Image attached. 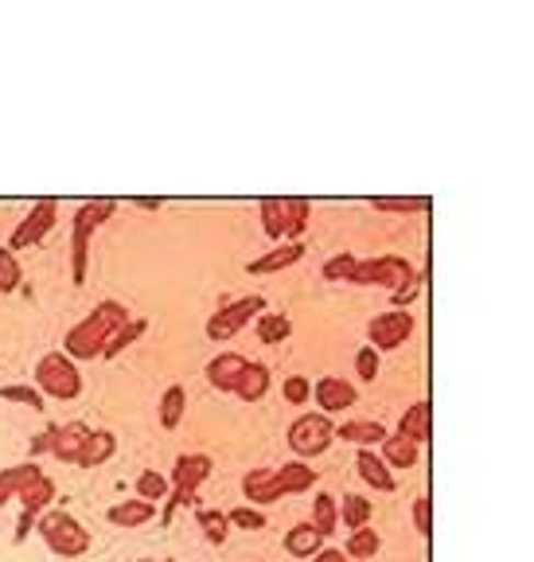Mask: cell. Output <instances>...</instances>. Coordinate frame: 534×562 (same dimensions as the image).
<instances>
[{
  "mask_svg": "<svg viewBox=\"0 0 534 562\" xmlns=\"http://www.w3.org/2000/svg\"><path fill=\"white\" fill-rule=\"evenodd\" d=\"M125 321H129V308H125L122 301H102L82 325L70 328L63 348H67L70 360H94V356H102L105 340H110Z\"/></svg>",
  "mask_w": 534,
  "mask_h": 562,
  "instance_id": "1",
  "label": "cell"
},
{
  "mask_svg": "<svg viewBox=\"0 0 534 562\" xmlns=\"http://www.w3.org/2000/svg\"><path fill=\"white\" fill-rule=\"evenodd\" d=\"M348 281L351 285H386L390 293H402V290H410V285H418L421 278L406 258L386 255V258H371V262L355 258V262H351Z\"/></svg>",
  "mask_w": 534,
  "mask_h": 562,
  "instance_id": "2",
  "label": "cell"
},
{
  "mask_svg": "<svg viewBox=\"0 0 534 562\" xmlns=\"http://www.w3.org/2000/svg\"><path fill=\"white\" fill-rule=\"evenodd\" d=\"M35 531L44 536V543L52 547L59 559H79V554L90 551V531L70 516V512H44Z\"/></svg>",
  "mask_w": 534,
  "mask_h": 562,
  "instance_id": "3",
  "label": "cell"
},
{
  "mask_svg": "<svg viewBox=\"0 0 534 562\" xmlns=\"http://www.w3.org/2000/svg\"><path fill=\"white\" fill-rule=\"evenodd\" d=\"M110 215H114V200H90V203H82L79 215H75V235H70V273H75V285L87 281L90 235H94Z\"/></svg>",
  "mask_w": 534,
  "mask_h": 562,
  "instance_id": "4",
  "label": "cell"
},
{
  "mask_svg": "<svg viewBox=\"0 0 534 562\" xmlns=\"http://www.w3.org/2000/svg\"><path fill=\"white\" fill-rule=\"evenodd\" d=\"M308 200L305 195H265L262 200V227L270 238H297L308 227Z\"/></svg>",
  "mask_w": 534,
  "mask_h": 562,
  "instance_id": "5",
  "label": "cell"
},
{
  "mask_svg": "<svg viewBox=\"0 0 534 562\" xmlns=\"http://www.w3.org/2000/svg\"><path fill=\"white\" fill-rule=\"evenodd\" d=\"M35 386L44 391V395L52 398H79L82 391V375L79 368H75V360H70L67 351H52V356H44V360L35 363Z\"/></svg>",
  "mask_w": 534,
  "mask_h": 562,
  "instance_id": "6",
  "label": "cell"
},
{
  "mask_svg": "<svg viewBox=\"0 0 534 562\" xmlns=\"http://www.w3.org/2000/svg\"><path fill=\"white\" fill-rule=\"evenodd\" d=\"M336 441V426L328 414H300L297 422L289 426V446L293 453L300 457V461H308V457L325 453L328 446Z\"/></svg>",
  "mask_w": 534,
  "mask_h": 562,
  "instance_id": "7",
  "label": "cell"
},
{
  "mask_svg": "<svg viewBox=\"0 0 534 562\" xmlns=\"http://www.w3.org/2000/svg\"><path fill=\"white\" fill-rule=\"evenodd\" d=\"M265 313V297L262 293H250V297H238V301H230L227 308H219V313L211 316L207 321V336L215 344H223V340H230L235 333H242L254 316H262Z\"/></svg>",
  "mask_w": 534,
  "mask_h": 562,
  "instance_id": "8",
  "label": "cell"
},
{
  "mask_svg": "<svg viewBox=\"0 0 534 562\" xmlns=\"http://www.w3.org/2000/svg\"><path fill=\"white\" fill-rule=\"evenodd\" d=\"M410 333H413V313H406V308H390V313H378L375 321H371L367 340L375 351H395L410 340Z\"/></svg>",
  "mask_w": 534,
  "mask_h": 562,
  "instance_id": "9",
  "label": "cell"
},
{
  "mask_svg": "<svg viewBox=\"0 0 534 562\" xmlns=\"http://www.w3.org/2000/svg\"><path fill=\"white\" fill-rule=\"evenodd\" d=\"M55 215H59V203L55 200H39L32 211H27V220L20 223L16 231H12V243L9 250H27V246H35L39 238L47 235V231L55 227Z\"/></svg>",
  "mask_w": 534,
  "mask_h": 562,
  "instance_id": "10",
  "label": "cell"
},
{
  "mask_svg": "<svg viewBox=\"0 0 534 562\" xmlns=\"http://www.w3.org/2000/svg\"><path fill=\"white\" fill-rule=\"evenodd\" d=\"M313 395H316V406H320V414H340L348 411V406H355V386L348 383V379L340 375H325L320 383L313 386Z\"/></svg>",
  "mask_w": 534,
  "mask_h": 562,
  "instance_id": "11",
  "label": "cell"
},
{
  "mask_svg": "<svg viewBox=\"0 0 534 562\" xmlns=\"http://www.w3.org/2000/svg\"><path fill=\"white\" fill-rule=\"evenodd\" d=\"M273 481H277V492L281 496H289V492H308L316 481H320V473H316L308 461H285V465L273 469Z\"/></svg>",
  "mask_w": 534,
  "mask_h": 562,
  "instance_id": "12",
  "label": "cell"
},
{
  "mask_svg": "<svg viewBox=\"0 0 534 562\" xmlns=\"http://www.w3.org/2000/svg\"><path fill=\"white\" fill-rule=\"evenodd\" d=\"M246 363L250 360H242L238 351H223V356H215V360L207 363V383L215 386V391H235Z\"/></svg>",
  "mask_w": 534,
  "mask_h": 562,
  "instance_id": "13",
  "label": "cell"
},
{
  "mask_svg": "<svg viewBox=\"0 0 534 562\" xmlns=\"http://www.w3.org/2000/svg\"><path fill=\"white\" fill-rule=\"evenodd\" d=\"M211 457L203 453H180L175 457V465H172V484H180V488H195L200 492V484L211 476Z\"/></svg>",
  "mask_w": 534,
  "mask_h": 562,
  "instance_id": "14",
  "label": "cell"
},
{
  "mask_svg": "<svg viewBox=\"0 0 534 562\" xmlns=\"http://www.w3.org/2000/svg\"><path fill=\"white\" fill-rule=\"evenodd\" d=\"M242 496H246V504H254V508L281 501L277 481H273V469H250V473L242 476Z\"/></svg>",
  "mask_w": 534,
  "mask_h": 562,
  "instance_id": "15",
  "label": "cell"
},
{
  "mask_svg": "<svg viewBox=\"0 0 534 562\" xmlns=\"http://www.w3.org/2000/svg\"><path fill=\"white\" fill-rule=\"evenodd\" d=\"M355 469H360V476L375 492H395V473H390V465H386L375 449H360V457H355Z\"/></svg>",
  "mask_w": 534,
  "mask_h": 562,
  "instance_id": "16",
  "label": "cell"
},
{
  "mask_svg": "<svg viewBox=\"0 0 534 562\" xmlns=\"http://www.w3.org/2000/svg\"><path fill=\"white\" fill-rule=\"evenodd\" d=\"M87 438H90V426H87V422H67V426H59V430H55L52 453L59 457V461H79V453H82V446H87Z\"/></svg>",
  "mask_w": 534,
  "mask_h": 562,
  "instance_id": "17",
  "label": "cell"
},
{
  "mask_svg": "<svg viewBox=\"0 0 534 562\" xmlns=\"http://www.w3.org/2000/svg\"><path fill=\"white\" fill-rule=\"evenodd\" d=\"M340 441H355L360 449H371V446H383L386 441V426L383 422H371V418H360V422H343L340 430H336Z\"/></svg>",
  "mask_w": 534,
  "mask_h": 562,
  "instance_id": "18",
  "label": "cell"
},
{
  "mask_svg": "<svg viewBox=\"0 0 534 562\" xmlns=\"http://www.w3.org/2000/svg\"><path fill=\"white\" fill-rule=\"evenodd\" d=\"M325 539L328 536L316 524H297L289 536H285V551H289L293 559H313V554L325 547Z\"/></svg>",
  "mask_w": 534,
  "mask_h": 562,
  "instance_id": "19",
  "label": "cell"
},
{
  "mask_svg": "<svg viewBox=\"0 0 534 562\" xmlns=\"http://www.w3.org/2000/svg\"><path fill=\"white\" fill-rule=\"evenodd\" d=\"M114 449H117V438H114V434H110V430H90L87 446H82V453H79V461H75V465L98 469V465H105V461L114 457Z\"/></svg>",
  "mask_w": 534,
  "mask_h": 562,
  "instance_id": "20",
  "label": "cell"
},
{
  "mask_svg": "<svg viewBox=\"0 0 534 562\" xmlns=\"http://www.w3.org/2000/svg\"><path fill=\"white\" fill-rule=\"evenodd\" d=\"M398 434L410 441H430L433 438V414H430V403H413L410 411L402 414V422H398Z\"/></svg>",
  "mask_w": 534,
  "mask_h": 562,
  "instance_id": "21",
  "label": "cell"
},
{
  "mask_svg": "<svg viewBox=\"0 0 534 562\" xmlns=\"http://www.w3.org/2000/svg\"><path fill=\"white\" fill-rule=\"evenodd\" d=\"M157 516V504L152 501H122V504H114V508L105 512V519L110 524H117V527H140V524H149V519Z\"/></svg>",
  "mask_w": 534,
  "mask_h": 562,
  "instance_id": "22",
  "label": "cell"
},
{
  "mask_svg": "<svg viewBox=\"0 0 534 562\" xmlns=\"http://www.w3.org/2000/svg\"><path fill=\"white\" fill-rule=\"evenodd\" d=\"M16 501H20V508H24V512H35V516H44L47 504L55 501V481L47 473L35 476V481L27 484L24 492H16Z\"/></svg>",
  "mask_w": 534,
  "mask_h": 562,
  "instance_id": "23",
  "label": "cell"
},
{
  "mask_svg": "<svg viewBox=\"0 0 534 562\" xmlns=\"http://www.w3.org/2000/svg\"><path fill=\"white\" fill-rule=\"evenodd\" d=\"M270 391V368H262V363H246L242 379H238L235 395L242 398V403H258V398Z\"/></svg>",
  "mask_w": 534,
  "mask_h": 562,
  "instance_id": "24",
  "label": "cell"
},
{
  "mask_svg": "<svg viewBox=\"0 0 534 562\" xmlns=\"http://www.w3.org/2000/svg\"><path fill=\"white\" fill-rule=\"evenodd\" d=\"M383 461L390 469H413L418 465V441H410V438H402V434H386V441H383Z\"/></svg>",
  "mask_w": 534,
  "mask_h": 562,
  "instance_id": "25",
  "label": "cell"
},
{
  "mask_svg": "<svg viewBox=\"0 0 534 562\" xmlns=\"http://www.w3.org/2000/svg\"><path fill=\"white\" fill-rule=\"evenodd\" d=\"M300 258H305V246H300V243L277 246V250H270V255L254 258V262H250V273H273V270H285V266L300 262Z\"/></svg>",
  "mask_w": 534,
  "mask_h": 562,
  "instance_id": "26",
  "label": "cell"
},
{
  "mask_svg": "<svg viewBox=\"0 0 534 562\" xmlns=\"http://www.w3.org/2000/svg\"><path fill=\"white\" fill-rule=\"evenodd\" d=\"M184 406H188L184 386H168L164 398H160V426H164V430H175L180 418H184Z\"/></svg>",
  "mask_w": 534,
  "mask_h": 562,
  "instance_id": "27",
  "label": "cell"
},
{
  "mask_svg": "<svg viewBox=\"0 0 534 562\" xmlns=\"http://www.w3.org/2000/svg\"><path fill=\"white\" fill-rule=\"evenodd\" d=\"M145 328H149L145 321H133V316H129V321H125V325L117 328V333L110 336V340H105L102 356H105V360H114V356H122V351L129 348L133 340H140V336H145Z\"/></svg>",
  "mask_w": 534,
  "mask_h": 562,
  "instance_id": "28",
  "label": "cell"
},
{
  "mask_svg": "<svg viewBox=\"0 0 534 562\" xmlns=\"http://www.w3.org/2000/svg\"><path fill=\"white\" fill-rule=\"evenodd\" d=\"M313 524L325 531V536H332L336 527H340V501H336L332 492H320L313 504Z\"/></svg>",
  "mask_w": 534,
  "mask_h": 562,
  "instance_id": "29",
  "label": "cell"
},
{
  "mask_svg": "<svg viewBox=\"0 0 534 562\" xmlns=\"http://www.w3.org/2000/svg\"><path fill=\"white\" fill-rule=\"evenodd\" d=\"M340 519H343V527H363V524H371V501L367 496H360V492H348L340 501Z\"/></svg>",
  "mask_w": 534,
  "mask_h": 562,
  "instance_id": "30",
  "label": "cell"
},
{
  "mask_svg": "<svg viewBox=\"0 0 534 562\" xmlns=\"http://www.w3.org/2000/svg\"><path fill=\"white\" fill-rule=\"evenodd\" d=\"M378 547H383L378 531H371V527L363 524L348 536V547H343V551H348V559H371V554H378Z\"/></svg>",
  "mask_w": 534,
  "mask_h": 562,
  "instance_id": "31",
  "label": "cell"
},
{
  "mask_svg": "<svg viewBox=\"0 0 534 562\" xmlns=\"http://www.w3.org/2000/svg\"><path fill=\"white\" fill-rule=\"evenodd\" d=\"M289 333H293V325H289V316L285 313H262L258 316V340L262 344H281Z\"/></svg>",
  "mask_w": 534,
  "mask_h": 562,
  "instance_id": "32",
  "label": "cell"
},
{
  "mask_svg": "<svg viewBox=\"0 0 534 562\" xmlns=\"http://www.w3.org/2000/svg\"><path fill=\"white\" fill-rule=\"evenodd\" d=\"M35 476H44V469L35 465V461H24V465H12V469H0V484L16 496V492H24L27 484L35 481Z\"/></svg>",
  "mask_w": 534,
  "mask_h": 562,
  "instance_id": "33",
  "label": "cell"
},
{
  "mask_svg": "<svg viewBox=\"0 0 534 562\" xmlns=\"http://www.w3.org/2000/svg\"><path fill=\"white\" fill-rule=\"evenodd\" d=\"M200 527H203V536H207V543H227L230 536V516L219 508H203L200 512Z\"/></svg>",
  "mask_w": 534,
  "mask_h": 562,
  "instance_id": "34",
  "label": "cell"
},
{
  "mask_svg": "<svg viewBox=\"0 0 534 562\" xmlns=\"http://www.w3.org/2000/svg\"><path fill=\"white\" fill-rule=\"evenodd\" d=\"M0 398H4V403L32 406V411H44V391H39V386L9 383V386H0Z\"/></svg>",
  "mask_w": 534,
  "mask_h": 562,
  "instance_id": "35",
  "label": "cell"
},
{
  "mask_svg": "<svg viewBox=\"0 0 534 562\" xmlns=\"http://www.w3.org/2000/svg\"><path fill=\"white\" fill-rule=\"evenodd\" d=\"M137 496L140 501H164L168 496V476L164 473H157V469H145V473L137 476Z\"/></svg>",
  "mask_w": 534,
  "mask_h": 562,
  "instance_id": "36",
  "label": "cell"
},
{
  "mask_svg": "<svg viewBox=\"0 0 534 562\" xmlns=\"http://www.w3.org/2000/svg\"><path fill=\"white\" fill-rule=\"evenodd\" d=\"M20 281H24V273H20L16 255H12L9 246H4V250H0V293L20 290Z\"/></svg>",
  "mask_w": 534,
  "mask_h": 562,
  "instance_id": "37",
  "label": "cell"
},
{
  "mask_svg": "<svg viewBox=\"0 0 534 562\" xmlns=\"http://www.w3.org/2000/svg\"><path fill=\"white\" fill-rule=\"evenodd\" d=\"M371 207H378V211H421V207H430V200L425 195H375L371 200Z\"/></svg>",
  "mask_w": 534,
  "mask_h": 562,
  "instance_id": "38",
  "label": "cell"
},
{
  "mask_svg": "<svg viewBox=\"0 0 534 562\" xmlns=\"http://www.w3.org/2000/svg\"><path fill=\"white\" fill-rule=\"evenodd\" d=\"M230 527H242V531H262L265 527V512L254 504H242V508H230Z\"/></svg>",
  "mask_w": 534,
  "mask_h": 562,
  "instance_id": "39",
  "label": "cell"
},
{
  "mask_svg": "<svg viewBox=\"0 0 534 562\" xmlns=\"http://www.w3.org/2000/svg\"><path fill=\"white\" fill-rule=\"evenodd\" d=\"M195 501H200V496H195V488H180V484H172V492H168V504H164V524H172L175 508H192Z\"/></svg>",
  "mask_w": 534,
  "mask_h": 562,
  "instance_id": "40",
  "label": "cell"
},
{
  "mask_svg": "<svg viewBox=\"0 0 534 562\" xmlns=\"http://www.w3.org/2000/svg\"><path fill=\"white\" fill-rule=\"evenodd\" d=\"M308 391H313V386H308L305 375H289V379H285V386H281V395L289 398L293 406H305L308 403Z\"/></svg>",
  "mask_w": 534,
  "mask_h": 562,
  "instance_id": "41",
  "label": "cell"
},
{
  "mask_svg": "<svg viewBox=\"0 0 534 562\" xmlns=\"http://www.w3.org/2000/svg\"><path fill=\"white\" fill-rule=\"evenodd\" d=\"M355 371H360V379H367V383L371 379H378V351L371 348V344L367 348H360V356H355Z\"/></svg>",
  "mask_w": 534,
  "mask_h": 562,
  "instance_id": "42",
  "label": "cell"
},
{
  "mask_svg": "<svg viewBox=\"0 0 534 562\" xmlns=\"http://www.w3.org/2000/svg\"><path fill=\"white\" fill-rule=\"evenodd\" d=\"M413 527H418V536H430L433 524H430V496H418L413 501Z\"/></svg>",
  "mask_w": 534,
  "mask_h": 562,
  "instance_id": "43",
  "label": "cell"
},
{
  "mask_svg": "<svg viewBox=\"0 0 534 562\" xmlns=\"http://www.w3.org/2000/svg\"><path fill=\"white\" fill-rule=\"evenodd\" d=\"M35 524H39V516H35V512H24V508H20V524H16V536H12V539H16V543H24V539L35 531Z\"/></svg>",
  "mask_w": 534,
  "mask_h": 562,
  "instance_id": "44",
  "label": "cell"
},
{
  "mask_svg": "<svg viewBox=\"0 0 534 562\" xmlns=\"http://www.w3.org/2000/svg\"><path fill=\"white\" fill-rule=\"evenodd\" d=\"M55 430H59V426H47L44 434H35V441H32V457L52 453V446H55Z\"/></svg>",
  "mask_w": 534,
  "mask_h": 562,
  "instance_id": "45",
  "label": "cell"
},
{
  "mask_svg": "<svg viewBox=\"0 0 534 562\" xmlns=\"http://www.w3.org/2000/svg\"><path fill=\"white\" fill-rule=\"evenodd\" d=\"M313 562H351L348 551H340V547H320V551L313 554Z\"/></svg>",
  "mask_w": 534,
  "mask_h": 562,
  "instance_id": "46",
  "label": "cell"
},
{
  "mask_svg": "<svg viewBox=\"0 0 534 562\" xmlns=\"http://www.w3.org/2000/svg\"><path fill=\"white\" fill-rule=\"evenodd\" d=\"M9 501H12V492L4 488V484H0V508H4V504H9Z\"/></svg>",
  "mask_w": 534,
  "mask_h": 562,
  "instance_id": "47",
  "label": "cell"
},
{
  "mask_svg": "<svg viewBox=\"0 0 534 562\" xmlns=\"http://www.w3.org/2000/svg\"><path fill=\"white\" fill-rule=\"evenodd\" d=\"M137 562H172V559H137Z\"/></svg>",
  "mask_w": 534,
  "mask_h": 562,
  "instance_id": "48",
  "label": "cell"
}]
</instances>
